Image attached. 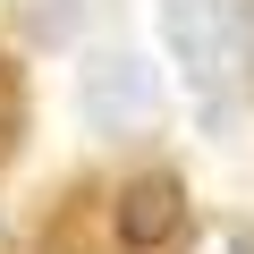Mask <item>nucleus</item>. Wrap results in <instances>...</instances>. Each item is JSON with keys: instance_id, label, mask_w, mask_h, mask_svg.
<instances>
[{"instance_id": "1", "label": "nucleus", "mask_w": 254, "mask_h": 254, "mask_svg": "<svg viewBox=\"0 0 254 254\" xmlns=\"http://www.w3.org/2000/svg\"><path fill=\"white\" fill-rule=\"evenodd\" d=\"M161 9V43L195 93V110L229 136V93H237V0H153Z\"/></svg>"}, {"instance_id": "5", "label": "nucleus", "mask_w": 254, "mask_h": 254, "mask_svg": "<svg viewBox=\"0 0 254 254\" xmlns=\"http://www.w3.org/2000/svg\"><path fill=\"white\" fill-rule=\"evenodd\" d=\"M212 254H254V229H220V237H212Z\"/></svg>"}, {"instance_id": "2", "label": "nucleus", "mask_w": 254, "mask_h": 254, "mask_svg": "<svg viewBox=\"0 0 254 254\" xmlns=\"http://www.w3.org/2000/svg\"><path fill=\"white\" fill-rule=\"evenodd\" d=\"M76 119L93 127V136H144V127H161V68L144 51H85L76 68Z\"/></svg>"}, {"instance_id": "4", "label": "nucleus", "mask_w": 254, "mask_h": 254, "mask_svg": "<svg viewBox=\"0 0 254 254\" xmlns=\"http://www.w3.org/2000/svg\"><path fill=\"white\" fill-rule=\"evenodd\" d=\"M237 85L254 93V0L237 9Z\"/></svg>"}, {"instance_id": "3", "label": "nucleus", "mask_w": 254, "mask_h": 254, "mask_svg": "<svg viewBox=\"0 0 254 254\" xmlns=\"http://www.w3.org/2000/svg\"><path fill=\"white\" fill-rule=\"evenodd\" d=\"M119 246L127 254H161V246H178V229H187V187L170 178V170H144V178H127L119 187Z\"/></svg>"}]
</instances>
